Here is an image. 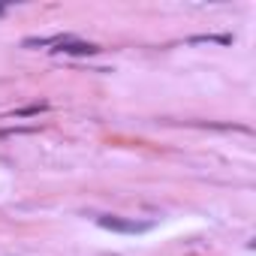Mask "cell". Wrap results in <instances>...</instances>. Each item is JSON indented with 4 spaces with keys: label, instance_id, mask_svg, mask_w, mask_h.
I'll list each match as a JSON object with an SVG mask.
<instances>
[{
    "label": "cell",
    "instance_id": "6da1fadb",
    "mask_svg": "<svg viewBox=\"0 0 256 256\" xmlns=\"http://www.w3.org/2000/svg\"><path fill=\"white\" fill-rule=\"evenodd\" d=\"M102 229H112V232H124V235H139V232H148L154 223L151 220H136V217H100L96 220Z\"/></svg>",
    "mask_w": 256,
    "mask_h": 256
},
{
    "label": "cell",
    "instance_id": "7a4b0ae2",
    "mask_svg": "<svg viewBox=\"0 0 256 256\" xmlns=\"http://www.w3.org/2000/svg\"><path fill=\"white\" fill-rule=\"evenodd\" d=\"M52 52H58V54H96L100 52V46H94V42H84V40H76V36H66L58 48H52Z\"/></svg>",
    "mask_w": 256,
    "mask_h": 256
},
{
    "label": "cell",
    "instance_id": "3957f363",
    "mask_svg": "<svg viewBox=\"0 0 256 256\" xmlns=\"http://www.w3.org/2000/svg\"><path fill=\"white\" fill-rule=\"evenodd\" d=\"M70 34H54V36H30V40H24V48H48V46H60L64 40H66Z\"/></svg>",
    "mask_w": 256,
    "mask_h": 256
}]
</instances>
